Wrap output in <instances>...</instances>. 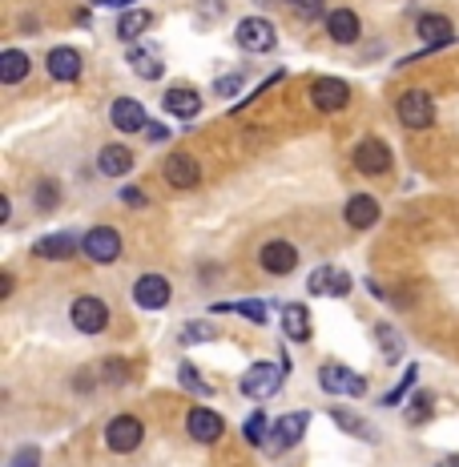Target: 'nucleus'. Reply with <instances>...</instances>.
Segmentation results:
<instances>
[{
	"mask_svg": "<svg viewBox=\"0 0 459 467\" xmlns=\"http://www.w3.org/2000/svg\"><path fill=\"white\" fill-rule=\"evenodd\" d=\"M283 375H286V367H274V363H254V367L238 379V391L246 399H270V395H278V387H283Z\"/></svg>",
	"mask_w": 459,
	"mask_h": 467,
	"instance_id": "nucleus-1",
	"label": "nucleus"
},
{
	"mask_svg": "<svg viewBox=\"0 0 459 467\" xmlns=\"http://www.w3.org/2000/svg\"><path fill=\"white\" fill-rule=\"evenodd\" d=\"M234 41L246 53H274L278 33L266 16H246V21H238V29H234Z\"/></svg>",
	"mask_w": 459,
	"mask_h": 467,
	"instance_id": "nucleus-2",
	"label": "nucleus"
},
{
	"mask_svg": "<svg viewBox=\"0 0 459 467\" xmlns=\"http://www.w3.org/2000/svg\"><path fill=\"white\" fill-rule=\"evenodd\" d=\"M142 435H145V427H142L137 415H114L109 427H105V447L117 452V455H129V452H137Z\"/></svg>",
	"mask_w": 459,
	"mask_h": 467,
	"instance_id": "nucleus-3",
	"label": "nucleus"
},
{
	"mask_svg": "<svg viewBox=\"0 0 459 467\" xmlns=\"http://www.w3.org/2000/svg\"><path fill=\"white\" fill-rule=\"evenodd\" d=\"M81 250H85V258L89 263H97V266L117 263L121 258V234L114 226H97V230H89L85 238H81Z\"/></svg>",
	"mask_w": 459,
	"mask_h": 467,
	"instance_id": "nucleus-4",
	"label": "nucleus"
},
{
	"mask_svg": "<svg viewBox=\"0 0 459 467\" xmlns=\"http://www.w3.org/2000/svg\"><path fill=\"white\" fill-rule=\"evenodd\" d=\"M395 114H399V121H403L407 129H427L431 121H435V105H431V93H424V89H407V93L399 97Z\"/></svg>",
	"mask_w": 459,
	"mask_h": 467,
	"instance_id": "nucleus-5",
	"label": "nucleus"
},
{
	"mask_svg": "<svg viewBox=\"0 0 459 467\" xmlns=\"http://www.w3.org/2000/svg\"><path fill=\"white\" fill-rule=\"evenodd\" d=\"M69 319H73V326H77L81 334H101L109 326V306L101 303V298H93V294H81L77 303H73Z\"/></svg>",
	"mask_w": 459,
	"mask_h": 467,
	"instance_id": "nucleus-6",
	"label": "nucleus"
},
{
	"mask_svg": "<svg viewBox=\"0 0 459 467\" xmlns=\"http://www.w3.org/2000/svg\"><path fill=\"white\" fill-rule=\"evenodd\" d=\"M306 423H311V411H290V415H283L274 423V432H270V439H266V447L274 455H283V452H290V447L298 443V439L306 435Z\"/></svg>",
	"mask_w": 459,
	"mask_h": 467,
	"instance_id": "nucleus-7",
	"label": "nucleus"
},
{
	"mask_svg": "<svg viewBox=\"0 0 459 467\" xmlns=\"http://www.w3.org/2000/svg\"><path fill=\"white\" fill-rule=\"evenodd\" d=\"M354 170L367 174V177H379L391 170V149L383 137H363L359 145H354Z\"/></svg>",
	"mask_w": 459,
	"mask_h": 467,
	"instance_id": "nucleus-8",
	"label": "nucleus"
},
{
	"mask_svg": "<svg viewBox=\"0 0 459 467\" xmlns=\"http://www.w3.org/2000/svg\"><path fill=\"white\" fill-rule=\"evenodd\" d=\"M318 383H323V391L326 395H367V379L363 375H354V371H346L339 367V363H326L323 371H318Z\"/></svg>",
	"mask_w": 459,
	"mask_h": 467,
	"instance_id": "nucleus-9",
	"label": "nucleus"
},
{
	"mask_svg": "<svg viewBox=\"0 0 459 467\" xmlns=\"http://www.w3.org/2000/svg\"><path fill=\"white\" fill-rule=\"evenodd\" d=\"M311 105L323 109V114H339V109L351 105V85L339 77H318L311 85Z\"/></svg>",
	"mask_w": 459,
	"mask_h": 467,
	"instance_id": "nucleus-10",
	"label": "nucleus"
},
{
	"mask_svg": "<svg viewBox=\"0 0 459 467\" xmlns=\"http://www.w3.org/2000/svg\"><path fill=\"white\" fill-rule=\"evenodd\" d=\"M306 291L314 298H346L351 294V274L343 266H318L311 278H306Z\"/></svg>",
	"mask_w": 459,
	"mask_h": 467,
	"instance_id": "nucleus-11",
	"label": "nucleus"
},
{
	"mask_svg": "<svg viewBox=\"0 0 459 467\" xmlns=\"http://www.w3.org/2000/svg\"><path fill=\"white\" fill-rule=\"evenodd\" d=\"M170 294H174V286H170V278H162V274H142L134 286V303L142 306V311H165Z\"/></svg>",
	"mask_w": 459,
	"mask_h": 467,
	"instance_id": "nucleus-12",
	"label": "nucleus"
},
{
	"mask_svg": "<svg viewBox=\"0 0 459 467\" xmlns=\"http://www.w3.org/2000/svg\"><path fill=\"white\" fill-rule=\"evenodd\" d=\"M258 263L266 274H274V278H283V274H294V266H298V250L290 246V242H266L262 246V254H258Z\"/></svg>",
	"mask_w": 459,
	"mask_h": 467,
	"instance_id": "nucleus-13",
	"label": "nucleus"
},
{
	"mask_svg": "<svg viewBox=\"0 0 459 467\" xmlns=\"http://www.w3.org/2000/svg\"><path fill=\"white\" fill-rule=\"evenodd\" d=\"M185 432H190V439H198V443H218L222 432H226V423H222L218 411L194 407L190 415H185Z\"/></svg>",
	"mask_w": 459,
	"mask_h": 467,
	"instance_id": "nucleus-14",
	"label": "nucleus"
},
{
	"mask_svg": "<svg viewBox=\"0 0 459 467\" xmlns=\"http://www.w3.org/2000/svg\"><path fill=\"white\" fill-rule=\"evenodd\" d=\"M125 57H129V69H134L142 81H157V77H162V73H165L162 53H157L149 41H134V45H129V53H125Z\"/></svg>",
	"mask_w": 459,
	"mask_h": 467,
	"instance_id": "nucleus-15",
	"label": "nucleus"
},
{
	"mask_svg": "<svg viewBox=\"0 0 459 467\" xmlns=\"http://www.w3.org/2000/svg\"><path fill=\"white\" fill-rule=\"evenodd\" d=\"M109 121H114L117 134H137V129H145V125H149L145 105H142L137 97H117V101H114V109H109Z\"/></svg>",
	"mask_w": 459,
	"mask_h": 467,
	"instance_id": "nucleus-16",
	"label": "nucleus"
},
{
	"mask_svg": "<svg viewBox=\"0 0 459 467\" xmlns=\"http://www.w3.org/2000/svg\"><path fill=\"white\" fill-rule=\"evenodd\" d=\"M415 29H419V41H427V53L447 49V45L455 41L452 21H447V16H439V13H424V16H419Z\"/></svg>",
	"mask_w": 459,
	"mask_h": 467,
	"instance_id": "nucleus-17",
	"label": "nucleus"
},
{
	"mask_svg": "<svg viewBox=\"0 0 459 467\" xmlns=\"http://www.w3.org/2000/svg\"><path fill=\"white\" fill-rule=\"evenodd\" d=\"M165 182H170L174 190H194V185L202 182L198 162H194L190 154H170L165 157Z\"/></svg>",
	"mask_w": 459,
	"mask_h": 467,
	"instance_id": "nucleus-18",
	"label": "nucleus"
},
{
	"mask_svg": "<svg viewBox=\"0 0 459 467\" xmlns=\"http://www.w3.org/2000/svg\"><path fill=\"white\" fill-rule=\"evenodd\" d=\"M81 250L77 234H45V238L33 242V258H57V263H65V258H73Z\"/></svg>",
	"mask_w": 459,
	"mask_h": 467,
	"instance_id": "nucleus-19",
	"label": "nucleus"
},
{
	"mask_svg": "<svg viewBox=\"0 0 459 467\" xmlns=\"http://www.w3.org/2000/svg\"><path fill=\"white\" fill-rule=\"evenodd\" d=\"M326 33H331V41H339V45L359 41L363 25H359V16H354V8H331V13H326Z\"/></svg>",
	"mask_w": 459,
	"mask_h": 467,
	"instance_id": "nucleus-20",
	"label": "nucleus"
},
{
	"mask_svg": "<svg viewBox=\"0 0 459 467\" xmlns=\"http://www.w3.org/2000/svg\"><path fill=\"white\" fill-rule=\"evenodd\" d=\"M162 105H165V114H174L182 121H194L198 117V109H202V97H198V89H190V85H174L162 97Z\"/></svg>",
	"mask_w": 459,
	"mask_h": 467,
	"instance_id": "nucleus-21",
	"label": "nucleus"
},
{
	"mask_svg": "<svg viewBox=\"0 0 459 467\" xmlns=\"http://www.w3.org/2000/svg\"><path fill=\"white\" fill-rule=\"evenodd\" d=\"M343 218H346V226L351 230H371L374 222H379V202H374L371 194H354V198L346 202Z\"/></svg>",
	"mask_w": 459,
	"mask_h": 467,
	"instance_id": "nucleus-22",
	"label": "nucleus"
},
{
	"mask_svg": "<svg viewBox=\"0 0 459 467\" xmlns=\"http://www.w3.org/2000/svg\"><path fill=\"white\" fill-rule=\"evenodd\" d=\"M45 65H49V73H53L57 81H77V77H81V53L69 49V45H61V49H49Z\"/></svg>",
	"mask_w": 459,
	"mask_h": 467,
	"instance_id": "nucleus-23",
	"label": "nucleus"
},
{
	"mask_svg": "<svg viewBox=\"0 0 459 467\" xmlns=\"http://www.w3.org/2000/svg\"><path fill=\"white\" fill-rule=\"evenodd\" d=\"M283 331H286V339L306 343L311 339V311H306L303 303H286L283 306Z\"/></svg>",
	"mask_w": 459,
	"mask_h": 467,
	"instance_id": "nucleus-24",
	"label": "nucleus"
},
{
	"mask_svg": "<svg viewBox=\"0 0 459 467\" xmlns=\"http://www.w3.org/2000/svg\"><path fill=\"white\" fill-rule=\"evenodd\" d=\"M97 170L105 177H125L129 170H134V154H129L125 145H105L97 157Z\"/></svg>",
	"mask_w": 459,
	"mask_h": 467,
	"instance_id": "nucleus-25",
	"label": "nucleus"
},
{
	"mask_svg": "<svg viewBox=\"0 0 459 467\" xmlns=\"http://www.w3.org/2000/svg\"><path fill=\"white\" fill-rule=\"evenodd\" d=\"M29 69H33V61L25 57L21 49H5V53H0V81H5V85H21V81L29 77Z\"/></svg>",
	"mask_w": 459,
	"mask_h": 467,
	"instance_id": "nucleus-26",
	"label": "nucleus"
},
{
	"mask_svg": "<svg viewBox=\"0 0 459 467\" xmlns=\"http://www.w3.org/2000/svg\"><path fill=\"white\" fill-rule=\"evenodd\" d=\"M149 25H154V13H145V8H129V13L117 16V36L129 45V41H137Z\"/></svg>",
	"mask_w": 459,
	"mask_h": 467,
	"instance_id": "nucleus-27",
	"label": "nucleus"
},
{
	"mask_svg": "<svg viewBox=\"0 0 459 467\" xmlns=\"http://www.w3.org/2000/svg\"><path fill=\"white\" fill-rule=\"evenodd\" d=\"M214 314H242V319H250V323H266V303L262 298H246V303H214Z\"/></svg>",
	"mask_w": 459,
	"mask_h": 467,
	"instance_id": "nucleus-28",
	"label": "nucleus"
},
{
	"mask_svg": "<svg viewBox=\"0 0 459 467\" xmlns=\"http://www.w3.org/2000/svg\"><path fill=\"white\" fill-rule=\"evenodd\" d=\"M331 419H334V423L343 427L346 435H359V439H367V443H374V439H379V435L371 432V423H367V419L351 415V411H343V407H334V411H331Z\"/></svg>",
	"mask_w": 459,
	"mask_h": 467,
	"instance_id": "nucleus-29",
	"label": "nucleus"
},
{
	"mask_svg": "<svg viewBox=\"0 0 459 467\" xmlns=\"http://www.w3.org/2000/svg\"><path fill=\"white\" fill-rule=\"evenodd\" d=\"M177 383H182L190 395H198V399H210L214 395V387L202 379V371L194 367V363H182V367H177Z\"/></svg>",
	"mask_w": 459,
	"mask_h": 467,
	"instance_id": "nucleus-30",
	"label": "nucleus"
},
{
	"mask_svg": "<svg viewBox=\"0 0 459 467\" xmlns=\"http://www.w3.org/2000/svg\"><path fill=\"white\" fill-rule=\"evenodd\" d=\"M374 343H379V351L387 354V363H395L399 354H403V339L395 334V326H387V323L374 326Z\"/></svg>",
	"mask_w": 459,
	"mask_h": 467,
	"instance_id": "nucleus-31",
	"label": "nucleus"
},
{
	"mask_svg": "<svg viewBox=\"0 0 459 467\" xmlns=\"http://www.w3.org/2000/svg\"><path fill=\"white\" fill-rule=\"evenodd\" d=\"M415 379H419V371H415V367H407V371H403V379H399V383H395V387H391V391H387V395H383V399H379V403H383V407H399V403H403V399H407V391H411V387H415Z\"/></svg>",
	"mask_w": 459,
	"mask_h": 467,
	"instance_id": "nucleus-32",
	"label": "nucleus"
},
{
	"mask_svg": "<svg viewBox=\"0 0 459 467\" xmlns=\"http://www.w3.org/2000/svg\"><path fill=\"white\" fill-rule=\"evenodd\" d=\"M242 435H246V443H254V447L266 443V439H270V419L262 415V411H254V415L242 423Z\"/></svg>",
	"mask_w": 459,
	"mask_h": 467,
	"instance_id": "nucleus-33",
	"label": "nucleus"
},
{
	"mask_svg": "<svg viewBox=\"0 0 459 467\" xmlns=\"http://www.w3.org/2000/svg\"><path fill=\"white\" fill-rule=\"evenodd\" d=\"M101 379L114 383V387H117V383H125L129 379V363L117 359V354H114V359H105V363H101Z\"/></svg>",
	"mask_w": 459,
	"mask_h": 467,
	"instance_id": "nucleus-34",
	"label": "nucleus"
},
{
	"mask_svg": "<svg viewBox=\"0 0 459 467\" xmlns=\"http://www.w3.org/2000/svg\"><path fill=\"white\" fill-rule=\"evenodd\" d=\"M427 419H431V395L427 391H419L415 403L407 407V423H427Z\"/></svg>",
	"mask_w": 459,
	"mask_h": 467,
	"instance_id": "nucleus-35",
	"label": "nucleus"
},
{
	"mask_svg": "<svg viewBox=\"0 0 459 467\" xmlns=\"http://www.w3.org/2000/svg\"><path fill=\"white\" fill-rule=\"evenodd\" d=\"M205 339H214V331H210L205 323H190V326H185V334H182L185 347H194V343H205Z\"/></svg>",
	"mask_w": 459,
	"mask_h": 467,
	"instance_id": "nucleus-36",
	"label": "nucleus"
},
{
	"mask_svg": "<svg viewBox=\"0 0 459 467\" xmlns=\"http://www.w3.org/2000/svg\"><path fill=\"white\" fill-rule=\"evenodd\" d=\"M238 89H242V73H230V77L214 81V93H218V97H234Z\"/></svg>",
	"mask_w": 459,
	"mask_h": 467,
	"instance_id": "nucleus-37",
	"label": "nucleus"
},
{
	"mask_svg": "<svg viewBox=\"0 0 459 467\" xmlns=\"http://www.w3.org/2000/svg\"><path fill=\"white\" fill-rule=\"evenodd\" d=\"M8 467H41V452H36V447H21V452L8 460Z\"/></svg>",
	"mask_w": 459,
	"mask_h": 467,
	"instance_id": "nucleus-38",
	"label": "nucleus"
},
{
	"mask_svg": "<svg viewBox=\"0 0 459 467\" xmlns=\"http://www.w3.org/2000/svg\"><path fill=\"white\" fill-rule=\"evenodd\" d=\"M36 205H41V210H53V205H57V185H53V182L36 185Z\"/></svg>",
	"mask_w": 459,
	"mask_h": 467,
	"instance_id": "nucleus-39",
	"label": "nucleus"
},
{
	"mask_svg": "<svg viewBox=\"0 0 459 467\" xmlns=\"http://www.w3.org/2000/svg\"><path fill=\"white\" fill-rule=\"evenodd\" d=\"M121 202L134 205V210H142V205H145V194L137 190V185H125V190H121Z\"/></svg>",
	"mask_w": 459,
	"mask_h": 467,
	"instance_id": "nucleus-40",
	"label": "nucleus"
},
{
	"mask_svg": "<svg viewBox=\"0 0 459 467\" xmlns=\"http://www.w3.org/2000/svg\"><path fill=\"white\" fill-rule=\"evenodd\" d=\"M145 134H149V142H170V129H165L162 121H149Z\"/></svg>",
	"mask_w": 459,
	"mask_h": 467,
	"instance_id": "nucleus-41",
	"label": "nucleus"
},
{
	"mask_svg": "<svg viewBox=\"0 0 459 467\" xmlns=\"http://www.w3.org/2000/svg\"><path fill=\"white\" fill-rule=\"evenodd\" d=\"M298 13H303V16H318V13H323V0H298Z\"/></svg>",
	"mask_w": 459,
	"mask_h": 467,
	"instance_id": "nucleus-42",
	"label": "nucleus"
},
{
	"mask_svg": "<svg viewBox=\"0 0 459 467\" xmlns=\"http://www.w3.org/2000/svg\"><path fill=\"white\" fill-rule=\"evenodd\" d=\"M8 294H13V278L5 274V278H0V298H8Z\"/></svg>",
	"mask_w": 459,
	"mask_h": 467,
	"instance_id": "nucleus-43",
	"label": "nucleus"
},
{
	"mask_svg": "<svg viewBox=\"0 0 459 467\" xmlns=\"http://www.w3.org/2000/svg\"><path fill=\"white\" fill-rule=\"evenodd\" d=\"M97 5H109V8H125V5H134V0H97Z\"/></svg>",
	"mask_w": 459,
	"mask_h": 467,
	"instance_id": "nucleus-44",
	"label": "nucleus"
},
{
	"mask_svg": "<svg viewBox=\"0 0 459 467\" xmlns=\"http://www.w3.org/2000/svg\"><path fill=\"white\" fill-rule=\"evenodd\" d=\"M435 467H459V455H447V460H439Z\"/></svg>",
	"mask_w": 459,
	"mask_h": 467,
	"instance_id": "nucleus-45",
	"label": "nucleus"
},
{
	"mask_svg": "<svg viewBox=\"0 0 459 467\" xmlns=\"http://www.w3.org/2000/svg\"><path fill=\"white\" fill-rule=\"evenodd\" d=\"M290 5H298V0H290Z\"/></svg>",
	"mask_w": 459,
	"mask_h": 467,
	"instance_id": "nucleus-46",
	"label": "nucleus"
}]
</instances>
